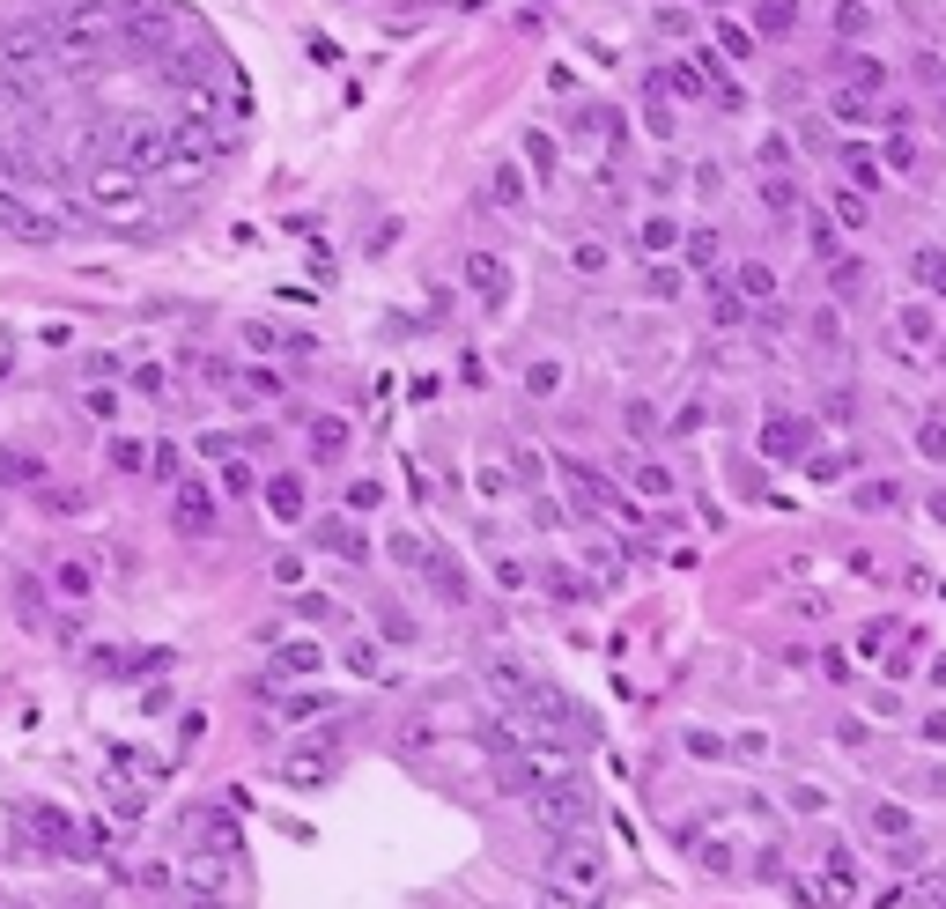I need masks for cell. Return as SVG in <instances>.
Here are the masks:
<instances>
[{"mask_svg": "<svg viewBox=\"0 0 946 909\" xmlns=\"http://www.w3.org/2000/svg\"><path fill=\"white\" fill-rule=\"evenodd\" d=\"M533 821L547 828L555 843H577V836H592V821H599V806H592V784H577V776H547V784L533 791Z\"/></svg>", "mask_w": 946, "mask_h": 909, "instance_id": "cell-1", "label": "cell"}, {"mask_svg": "<svg viewBox=\"0 0 946 909\" xmlns=\"http://www.w3.org/2000/svg\"><path fill=\"white\" fill-rule=\"evenodd\" d=\"M89 215H97V222H141V215H148V185H141V170L104 163L97 178H89Z\"/></svg>", "mask_w": 946, "mask_h": 909, "instance_id": "cell-2", "label": "cell"}, {"mask_svg": "<svg viewBox=\"0 0 946 909\" xmlns=\"http://www.w3.org/2000/svg\"><path fill=\"white\" fill-rule=\"evenodd\" d=\"M599 880H607V865H599V850L584 843V836H577V843H555V865H547V887H555V895L592 902Z\"/></svg>", "mask_w": 946, "mask_h": 909, "instance_id": "cell-3", "label": "cell"}, {"mask_svg": "<svg viewBox=\"0 0 946 909\" xmlns=\"http://www.w3.org/2000/svg\"><path fill=\"white\" fill-rule=\"evenodd\" d=\"M178 887H185V902H193V909H230L237 858H222V850H200V858L178 873Z\"/></svg>", "mask_w": 946, "mask_h": 909, "instance_id": "cell-4", "label": "cell"}, {"mask_svg": "<svg viewBox=\"0 0 946 909\" xmlns=\"http://www.w3.org/2000/svg\"><path fill=\"white\" fill-rule=\"evenodd\" d=\"M111 148L126 156V170H163V163H178V141H170V126H148V119L126 126Z\"/></svg>", "mask_w": 946, "mask_h": 909, "instance_id": "cell-5", "label": "cell"}, {"mask_svg": "<svg viewBox=\"0 0 946 909\" xmlns=\"http://www.w3.org/2000/svg\"><path fill=\"white\" fill-rule=\"evenodd\" d=\"M414 570H422V577H429V592L451 599V606H466V599H473V584H466V570H459V555H444L437 540H422V562H414Z\"/></svg>", "mask_w": 946, "mask_h": 909, "instance_id": "cell-6", "label": "cell"}, {"mask_svg": "<svg viewBox=\"0 0 946 909\" xmlns=\"http://www.w3.org/2000/svg\"><path fill=\"white\" fill-rule=\"evenodd\" d=\"M555 769H540V754L533 747H510V754H496V791H510V799H533V791L547 784Z\"/></svg>", "mask_w": 946, "mask_h": 909, "instance_id": "cell-7", "label": "cell"}, {"mask_svg": "<svg viewBox=\"0 0 946 909\" xmlns=\"http://www.w3.org/2000/svg\"><path fill=\"white\" fill-rule=\"evenodd\" d=\"M333 762H340V747H333V740H304V747L281 754V784H326Z\"/></svg>", "mask_w": 946, "mask_h": 909, "instance_id": "cell-8", "label": "cell"}, {"mask_svg": "<svg viewBox=\"0 0 946 909\" xmlns=\"http://www.w3.org/2000/svg\"><path fill=\"white\" fill-rule=\"evenodd\" d=\"M170 525H178V533H215V496H207L200 481H178L170 488Z\"/></svg>", "mask_w": 946, "mask_h": 909, "instance_id": "cell-9", "label": "cell"}, {"mask_svg": "<svg viewBox=\"0 0 946 909\" xmlns=\"http://www.w3.org/2000/svg\"><path fill=\"white\" fill-rule=\"evenodd\" d=\"M806 444H813V422H799V414H769L762 422V451L769 459H806Z\"/></svg>", "mask_w": 946, "mask_h": 909, "instance_id": "cell-10", "label": "cell"}, {"mask_svg": "<svg viewBox=\"0 0 946 909\" xmlns=\"http://www.w3.org/2000/svg\"><path fill=\"white\" fill-rule=\"evenodd\" d=\"M466 289L481 303H510V267L496 252H466Z\"/></svg>", "mask_w": 946, "mask_h": 909, "instance_id": "cell-11", "label": "cell"}, {"mask_svg": "<svg viewBox=\"0 0 946 909\" xmlns=\"http://www.w3.org/2000/svg\"><path fill=\"white\" fill-rule=\"evenodd\" d=\"M244 348H252V355H311V340L289 333V326H274V318H244Z\"/></svg>", "mask_w": 946, "mask_h": 909, "instance_id": "cell-12", "label": "cell"}, {"mask_svg": "<svg viewBox=\"0 0 946 909\" xmlns=\"http://www.w3.org/2000/svg\"><path fill=\"white\" fill-rule=\"evenodd\" d=\"M348 437H355V429L340 422V414H318V422H311V459H318V466L348 459Z\"/></svg>", "mask_w": 946, "mask_h": 909, "instance_id": "cell-13", "label": "cell"}, {"mask_svg": "<svg viewBox=\"0 0 946 909\" xmlns=\"http://www.w3.org/2000/svg\"><path fill=\"white\" fill-rule=\"evenodd\" d=\"M865 828H873V843H902V850H910V836H917V821H910V806H873V813H865Z\"/></svg>", "mask_w": 946, "mask_h": 909, "instance_id": "cell-14", "label": "cell"}, {"mask_svg": "<svg viewBox=\"0 0 946 909\" xmlns=\"http://www.w3.org/2000/svg\"><path fill=\"white\" fill-rule=\"evenodd\" d=\"M267 510H274L281 525L304 518V473H274V481H267Z\"/></svg>", "mask_w": 946, "mask_h": 909, "instance_id": "cell-15", "label": "cell"}, {"mask_svg": "<svg viewBox=\"0 0 946 909\" xmlns=\"http://www.w3.org/2000/svg\"><path fill=\"white\" fill-rule=\"evenodd\" d=\"M481 680H488V688H496V695H503V710H510V703H518V695H525V688H533V673H525V666H518V658H488V666H481Z\"/></svg>", "mask_w": 946, "mask_h": 909, "instance_id": "cell-16", "label": "cell"}, {"mask_svg": "<svg viewBox=\"0 0 946 909\" xmlns=\"http://www.w3.org/2000/svg\"><path fill=\"white\" fill-rule=\"evenodd\" d=\"M318 547H326V555H340V562H363V555H370V540L355 533L348 518H326V525H318Z\"/></svg>", "mask_w": 946, "mask_h": 909, "instance_id": "cell-17", "label": "cell"}, {"mask_svg": "<svg viewBox=\"0 0 946 909\" xmlns=\"http://www.w3.org/2000/svg\"><path fill=\"white\" fill-rule=\"evenodd\" d=\"M193 836H200V850H222V858H237V828H230V813H193Z\"/></svg>", "mask_w": 946, "mask_h": 909, "instance_id": "cell-18", "label": "cell"}, {"mask_svg": "<svg viewBox=\"0 0 946 909\" xmlns=\"http://www.w3.org/2000/svg\"><path fill=\"white\" fill-rule=\"evenodd\" d=\"M45 481V466L30 459V451H15V444H0V488H37Z\"/></svg>", "mask_w": 946, "mask_h": 909, "instance_id": "cell-19", "label": "cell"}, {"mask_svg": "<svg viewBox=\"0 0 946 909\" xmlns=\"http://www.w3.org/2000/svg\"><path fill=\"white\" fill-rule=\"evenodd\" d=\"M828 111H836L843 126H887L880 111H873V97H865V89H836V97H828Z\"/></svg>", "mask_w": 946, "mask_h": 909, "instance_id": "cell-20", "label": "cell"}, {"mask_svg": "<svg viewBox=\"0 0 946 909\" xmlns=\"http://www.w3.org/2000/svg\"><path fill=\"white\" fill-rule=\"evenodd\" d=\"M540 584H547V599H562V606H577V599H592V577H577V570H562V562H555V570H547Z\"/></svg>", "mask_w": 946, "mask_h": 909, "instance_id": "cell-21", "label": "cell"}, {"mask_svg": "<svg viewBox=\"0 0 946 909\" xmlns=\"http://www.w3.org/2000/svg\"><path fill=\"white\" fill-rule=\"evenodd\" d=\"M710 311L725 318V326H740V318H747V296H740V281H717V274H710Z\"/></svg>", "mask_w": 946, "mask_h": 909, "instance_id": "cell-22", "label": "cell"}, {"mask_svg": "<svg viewBox=\"0 0 946 909\" xmlns=\"http://www.w3.org/2000/svg\"><path fill=\"white\" fill-rule=\"evenodd\" d=\"M843 74H850V89H865V97L887 82V67L873 60V52H843Z\"/></svg>", "mask_w": 946, "mask_h": 909, "instance_id": "cell-23", "label": "cell"}, {"mask_svg": "<svg viewBox=\"0 0 946 909\" xmlns=\"http://www.w3.org/2000/svg\"><path fill=\"white\" fill-rule=\"evenodd\" d=\"M710 37H717V52H725V60H754V30H740V23H725V15H717Z\"/></svg>", "mask_w": 946, "mask_h": 909, "instance_id": "cell-24", "label": "cell"}, {"mask_svg": "<svg viewBox=\"0 0 946 909\" xmlns=\"http://www.w3.org/2000/svg\"><path fill=\"white\" fill-rule=\"evenodd\" d=\"M791 23H799L791 0H762V8H754V30H762V37H791Z\"/></svg>", "mask_w": 946, "mask_h": 909, "instance_id": "cell-25", "label": "cell"}, {"mask_svg": "<svg viewBox=\"0 0 946 909\" xmlns=\"http://www.w3.org/2000/svg\"><path fill=\"white\" fill-rule=\"evenodd\" d=\"M740 296L747 303H777V274H769L762 259H747V267H740Z\"/></svg>", "mask_w": 946, "mask_h": 909, "instance_id": "cell-26", "label": "cell"}, {"mask_svg": "<svg viewBox=\"0 0 946 909\" xmlns=\"http://www.w3.org/2000/svg\"><path fill=\"white\" fill-rule=\"evenodd\" d=\"M910 274H917L932 296H946V252H939V244H924V252L910 259Z\"/></svg>", "mask_w": 946, "mask_h": 909, "instance_id": "cell-27", "label": "cell"}, {"mask_svg": "<svg viewBox=\"0 0 946 909\" xmlns=\"http://www.w3.org/2000/svg\"><path fill=\"white\" fill-rule=\"evenodd\" d=\"M629 481H636V496H651V503H666V496H673V473H666V466H651V459L629 466Z\"/></svg>", "mask_w": 946, "mask_h": 909, "instance_id": "cell-28", "label": "cell"}, {"mask_svg": "<svg viewBox=\"0 0 946 909\" xmlns=\"http://www.w3.org/2000/svg\"><path fill=\"white\" fill-rule=\"evenodd\" d=\"M274 673H318V643H304V636L281 643V651H274Z\"/></svg>", "mask_w": 946, "mask_h": 909, "instance_id": "cell-29", "label": "cell"}, {"mask_svg": "<svg viewBox=\"0 0 946 909\" xmlns=\"http://www.w3.org/2000/svg\"><path fill=\"white\" fill-rule=\"evenodd\" d=\"M636 244H643V252H673V244H680V230H673V215H643V230H636Z\"/></svg>", "mask_w": 946, "mask_h": 909, "instance_id": "cell-30", "label": "cell"}, {"mask_svg": "<svg viewBox=\"0 0 946 909\" xmlns=\"http://www.w3.org/2000/svg\"><path fill=\"white\" fill-rule=\"evenodd\" d=\"M843 170H850V185H858V193H880V185H887V178H880V163L865 156V148H850V156H843Z\"/></svg>", "mask_w": 946, "mask_h": 909, "instance_id": "cell-31", "label": "cell"}, {"mask_svg": "<svg viewBox=\"0 0 946 909\" xmlns=\"http://www.w3.org/2000/svg\"><path fill=\"white\" fill-rule=\"evenodd\" d=\"M60 592L67 599H89V592H97V570H89V562H60Z\"/></svg>", "mask_w": 946, "mask_h": 909, "instance_id": "cell-32", "label": "cell"}, {"mask_svg": "<svg viewBox=\"0 0 946 909\" xmlns=\"http://www.w3.org/2000/svg\"><path fill=\"white\" fill-rule=\"evenodd\" d=\"M326 710V695H281V725H311Z\"/></svg>", "mask_w": 946, "mask_h": 909, "instance_id": "cell-33", "label": "cell"}, {"mask_svg": "<svg viewBox=\"0 0 946 909\" xmlns=\"http://www.w3.org/2000/svg\"><path fill=\"white\" fill-rule=\"evenodd\" d=\"M488 200H496V207H518V200H525V178H518V170H496V178H488Z\"/></svg>", "mask_w": 946, "mask_h": 909, "instance_id": "cell-34", "label": "cell"}, {"mask_svg": "<svg viewBox=\"0 0 946 909\" xmlns=\"http://www.w3.org/2000/svg\"><path fill=\"white\" fill-rule=\"evenodd\" d=\"M673 289H680L673 267H651V274H643V296H651V303H673Z\"/></svg>", "mask_w": 946, "mask_h": 909, "instance_id": "cell-35", "label": "cell"}, {"mask_svg": "<svg viewBox=\"0 0 946 909\" xmlns=\"http://www.w3.org/2000/svg\"><path fill=\"white\" fill-rule=\"evenodd\" d=\"M111 466H119V473H141V466H148V444L119 437V444H111Z\"/></svg>", "mask_w": 946, "mask_h": 909, "instance_id": "cell-36", "label": "cell"}, {"mask_svg": "<svg viewBox=\"0 0 946 909\" xmlns=\"http://www.w3.org/2000/svg\"><path fill=\"white\" fill-rule=\"evenodd\" d=\"M30 821H37V836H45V843H67V813H52V806H37L30 813ZM74 850V843H67Z\"/></svg>", "mask_w": 946, "mask_h": 909, "instance_id": "cell-37", "label": "cell"}, {"mask_svg": "<svg viewBox=\"0 0 946 909\" xmlns=\"http://www.w3.org/2000/svg\"><path fill=\"white\" fill-rule=\"evenodd\" d=\"M895 326L910 333V340H932V311H924V303H902V318H895Z\"/></svg>", "mask_w": 946, "mask_h": 909, "instance_id": "cell-38", "label": "cell"}, {"mask_svg": "<svg viewBox=\"0 0 946 909\" xmlns=\"http://www.w3.org/2000/svg\"><path fill=\"white\" fill-rule=\"evenodd\" d=\"M148 466H156V481H170V488L185 481V473H178V444H156V451H148Z\"/></svg>", "mask_w": 946, "mask_h": 909, "instance_id": "cell-39", "label": "cell"}, {"mask_svg": "<svg viewBox=\"0 0 946 909\" xmlns=\"http://www.w3.org/2000/svg\"><path fill=\"white\" fill-rule=\"evenodd\" d=\"M82 414H89V422H119V400L97 385V392H82Z\"/></svg>", "mask_w": 946, "mask_h": 909, "instance_id": "cell-40", "label": "cell"}, {"mask_svg": "<svg viewBox=\"0 0 946 909\" xmlns=\"http://www.w3.org/2000/svg\"><path fill=\"white\" fill-rule=\"evenodd\" d=\"M828 281H836L843 296H858V289H865V267H858V259H836V267H828Z\"/></svg>", "mask_w": 946, "mask_h": 909, "instance_id": "cell-41", "label": "cell"}, {"mask_svg": "<svg viewBox=\"0 0 946 909\" xmlns=\"http://www.w3.org/2000/svg\"><path fill=\"white\" fill-rule=\"evenodd\" d=\"M525 163L547 178V170H555V141H547V134H525Z\"/></svg>", "mask_w": 946, "mask_h": 909, "instance_id": "cell-42", "label": "cell"}, {"mask_svg": "<svg viewBox=\"0 0 946 909\" xmlns=\"http://www.w3.org/2000/svg\"><path fill=\"white\" fill-rule=\"evenodd\" d=\"M222 488H230V496H252V466H244V459H222Z\"/></svg>", "mask_w": 946, "mask_h": 909, "instance_id": "cell-43", "label": "cell"}, {"mask_svg": "<svg viewBox=\"0 0 946 909\" xmlns=\"http://www.w3.org/2000/svg\"><path fill=\"white\" fill-rule=\"evenodd\" d=\"M688 259H695V267H717V230H695L688 237Z\"/></svg>", "mask_w": 946, "mask_h": 909, "instance_id": "cell-44", "label": "cell"}, {"mask_svg": "<svg viewBox=\"0 0 946 909\" xmlns=\"http://www.w3.org/2000/svg\"><path fill=\"white\" fill-rule=\"evenodd\" d=\"M917 451H924V459H946V429L924 422V429H917Z\"/></svg>", "mask_w": 946, "mask_h": 909, "instance_id": "cell-45", "label": "cell"}, {"mask_svg": "<svg viewBox=\"0 0 946 909\" xmlns=\"http://www.w3.org/2000/svg\"><path fill=\"white\" fill-rule=\"evenodd\" d=\"M895 503H902L895 481H873V488H865V510H895Z\"/></svg>", "mask_w": 946, "mask_h": 909, "instance_id": "cell-46", "label": "cell"}, {"mask_svg": "<svg viewBox=\"0 0 946 909\" xmlns=\"http://www.w3.org/2000/svg\"><path fill=\"white\" fill-rule=\"evenodd\" d=\"M377 503H385V488H377V481H355L348 488V510H377Z\"/></svg>", "mask_w": 946, "mask_h": 909, "instance_id": "cell-47", "label": "cell"}, {"mask_svg": "<svg viewBox=\"0 0 946 909\" xmlns=\"http://www.w3.org/2000/svg\"><path fill=\"white\" fill-rule=\"evenodd\" d=\"M651 429H658V414L643 407V400H629V437H651Z\"/></svg>", "mask_w": 946, "mask_h": 909, "instance_id": "cell-48", "label": "cell"}, {"mask_svg": "<svg viewBox=\"0 0 946 909\" xmlns=\"http://www.w3.org/2000/svg\"><path fill=\"white\" fill-rule=\"evenodd\" d=\"M643 119H651V134H673V111L658 104V97H643Z\"/></svg>", "mask_w": 946, "mask_h": 909, "instance_id": "cell-49", "label": "cell"}, {"mask_svg": "<svg viewBox=\"0 0 946 909\" xmlns=\"http://www.w3.org/2000/svg\"><path fill=\"white\" fill-rule=\"evenodd\" d=\"M525 392H555V363H533V370H525Z\"/></svg>", "mask_w": 946, "mask_h": 909, "instance_id": "cell-50", "label": "cell"}, {"mask_svg": "<svg viewBox=\"0 0 946 909\" xmlns=\"http://www.w3.org/2000/svg\"><path fill=\"white\" fill-rule=\"evenodd\" d=\"M385 636H392V643H407V636H414V621L400 614V606H385Z\"/></svg>", "mask_w": 946, "mask_h": 909, "instance_id": "cell-51", "label": "cell"}, {"mask_svg": "<svg viewBox=\"0 0 946 909\" xmlns=\"http://www.w3.org/2000/svg\"><path fill=\"white\" fill-rule=\"evenodd\" d=\"M348 673H363V680L377 673V651H370V643H355V651H348Z\"/></svg>", "mask_w": 946, "mask_h": 909, "instance_id": "cell-52", "label": "cell"}, {"mask_svg": "<svg viewBox=\"0 0 946 909\" xmlns=\"http://www.w3.org/2000/svg\"><path fill=\"white\" fill-rule=\"evenodd\" d=\"M710 8H725V0H710Z\"/></svg>", "mask_w": 946, "mask_h": 909, "instance_id": "cell-53", "label": "cell"}]
</instances>
